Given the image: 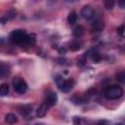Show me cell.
Here are the masks:
<instances>
[{"instance_id":"obj_1","label":"cell","mask_w":125,"mask_h":125,"mask_svg":"<svg viewBox=\"0 0 125 125\" xmlns=\"http://www.w3.org/2000/svg\"><path fill=\"white\" fill-rule=\"evenodd\" d=\"M27 35L24 30L21 29H16L12 31L10 34V39L14 44L17 45H23L27 43Z\"/></svg>"},{"instance_id":"obj_2","label":"cell","mask_w":125,"mask_h":125,"mask_svg":"<svg viewBox=\"0 0 125 125\" xmlns=\"http://www.w3.org/2000/svg\"><path fill=\"white\" fill-rule=\"evenodd\" d=\"M123 96V89L117 85L108 86L104 90V97L107 100H117Z\"/></svg>"},{"instance_id":"obj_3","label":"cell","mask_w":125,"mask_h":125,"mask_svg":"<svg viewBox=\"0 0 125 125\" xmlns=\"http://www.w3.org/2000/svg\"><path fill=\"white\" fill-rule=\"evenodd\" d=\"M56 82H57V85H58L59 89L62 92H64V93L69 92L75 84L73 79H63V77L62 75H58L56 77Z\"/></svg>"},{"instance_id":"obj_4","label":"cell","mask_w":125,"mask_h":125,"mask_svg":"<svg viewBox=\"0 0 125 125\" xmlns=\"http://www.w3.org/2000/svg\"><path fill=\"white\" fill-rule=\"evenodd\" d=\"M14 90L19 94H24L27 90V84L26 82L21 79V77H15L12 81Z\"/></svg>"},{"instance_id":"obj_5","label":"cell","mask_w":125,"mask_h":125,"mask_svg":"<svg viewBox=\"0 0 125 125\" xmlns=\"http://www.w3.org/2000/svg\"><path fill=\"white\" fill-rule=\"evenodd\" d=\"M57 101H58V96H57V94L54 93V92H50V93H48V94L45 96L44 101H43V104H44L48 108H50V107H52L53 105L56 104Z\"/></svg>"},{"instance_id":"obj_6","label":"cell","mask_w":125,"mask_h":125,"mask_svg":"<svg viewBox=\"0 0 125 125\" xmlns=\"http://www.w3.org/2000/svg\"><path fill=\"white\" fill-rule=\"evenodd\" d=\"M81 16L83 19L85 20H91L94 18L95 16V10L89 6V5H85L83 6V8L81 9Z\"/></svg>"},{"instance_id":"obj_7","label":"cell","mask_w":125,"mask_h":125,"mask_svg":"<svg viewBox=\"0 0 125 125\" xmlns=\"http://www.w3.org/2000/svg\"><path fill=\"white\" fill-rule=\"evenodd\" d=\"M104 27V22L102 19H96L94 20V21L92 22V28L96 31H100L103 30Z\"/></svg>"},{"instance_id":"obj_8","label":"cell","mask_w":125,"mask_h":125,"mask_svg":"<svg viewBox=\"0 0 125 125\" xmlns=\"http://www.w3.org/2000/svg\"><path fill=\"white\" fill-rule=\"evenodd\" d=\"M9 74V66L4 62H0V79Z\"/></svg>"},{"instance_id":"obj_9","label":"cell","mask_w":125,"mask_h":125,"mask_svg":"<svg viewBox=\"0 0 125 125\" xmlns=\"http://www.w3.org/2000/svg\"><path fill=\"white\" fill-rule=\"evenodd\" d=\"M77 19H78L77 14H76V12H74V11H73V12H70V13L68 14L67 21H68V23H69L70 25H73V24H75V23H76Z\"/></svg>"},{"instance_id":"obj_10","label":"cell","mask_w":125,"mask_h":125,"mask_svg":"<svg viewBox=\"0 0 125 125\" xmlns=\"http://www.w3.org/2000/svg\"><path fill=\"white\" fill-rule=\"evenodd\" d=\"M48 109H49V108H48L44 104H42L37 108V110H36V115H37L38 117H43V116L46 114V112H47Z\"/></svg>"},{"instance_id":"obj_11","label":"cell","mask_w":125,"mask_h":125,"mask_svg":"<svg viewBox=\"0 0 125 125\" xmlns=\"http://www.w3.org/2000/svg\"><path fill=\"white\" fill-rule=\"evenodd\" d=\"M5 122L8 123V124H15L18 122V118L15 114L13 113H8L5 117Z\"/></svg>"},{"instance_id":"obj_12","label":"cell","mask_w":125,"mask_h":125,"mask_svg":"<svg viewBox=\"0 0 125 125\" xmlns=\"http://www.w3.org/2000/svg\"><path fill=\"white\" fill-rule=\"evenodd\" d=\"M20 111L21 114L23 115H27L30 111H31V108H32V105L31 104H23V105H21L20 106Z\"/></svg>"},{"instance_id":"obj_13","label":"cell","mask_w":125,"mask_h":125,"mask_svg":"<svg viewBox=\"0 0 125 125\" xmlns=\"http://www.w3.org/2000/svg\"><path fill=\"white\" fill-rule=\"evenodd\" d=\"M15 16H16V12H15V11H10V12H9V13H8L6 16H4L2 19H0V22L5 23L7 21L14 19V18H15Z\"/></svg>"},{"instance_id":"obj_14","label":"cell","mask_w":125,"mask_h":125,"mask_svg":"<svg viewBox=\"0 0 125 125\" xmlns=\"http://www.w3.org/2000/svg\"><path fill=\"white\" fill-rule=\"evenodd\" d=\"M83 34H84V28H83V26L78 25V26H76V27L73 29V35H74L75 37L79 38V37H81Z\"/></svg>"},{"instance_id":"obj_15","label":"cell","mask_w":125,"mask_h":125,"mask_svg":"<svg viewBox=\"0 0 125 125\" xmlns=\"http://www.w3.org/2000/svg\"><path fill=\"white\" fill-rule=\"evenodd\" d=\"M9 93V86L8 84H2L0 86V96H6Z\"/></svg>"},{"instance_id":"obj_16","label":"cell","mask_w":125,"mask_h":125,"mask_svg":"<svg viewBox=\"0 0 125 125\" xmlns=\"http://www.w3.org/2000/svg\"><path fill=\"white\" fill-rule=\"evenodd\" d=\"M81 48V43L78 42V41H75V42H72L70 44V50L72 51H77Z\"/></svg>"},{"instance_id":"obj_17","label":"cell","mask_w":125,"mask_h":125,"mask_svg":"<svg viewBox=\"0 0 125 125\" xmlns=\"http://www.w3.org/2000/svg\"><path fill=\"white\" fill-rule=\"evenodd\" d=\"M36 42V37L34 34H28L27 35V44H34Z\"/></svg>"},{"instance_id":"obj_18","label":"cell","mask_w":125,"mask_h":125,"mask_svg":"<svg viewBox=\"0 0 125 125\" xmlns=\"http://www.w3.org/2000/svg\"><path fill=\"white\" fill-rule=\"evenodd\" d=\"M117 80L121 83V84H123V83H125V73L122 71V72H120V73H118L117 74Z\"/></svg>"},{"instance_id":"obj_19","label":"cell","mask_w":125,"mask_h":125,"mask_svg":"<svg viewBox=\"0 0 125 125\" xmlns=\"http://www.w3.org/2000/svg\"><path fill=\"white\" fill-rule=\"evenodd\" d=\"M113 6H114V2H113L112 0H106V1L104 2V7H105L106 9H112Z\"/></svg>"},{"instance_id":"obj_20","label":"cell","mask_w":125,"mask_h":125,"mask_svg":"<svg viewBox=\"0 0 125 125\" xmlns=\"http://www.w3.org/2000/svg\"><path fill=\"white\" fill-rule=\"evenodd\" d=\"M124 29H125V26H124V24L120 25V26L117 28V32H118V34H119L121 37H123V36H124Z\"/></svg>"},{"instance_id":"obj_21","label":"cell","mask_w":125,"mask_h":125,"mask_svg":"<svg viewBox=\"0 0 125 125\" xmlns=\"http://www.w3.org/2000/svg\"><path fill=\"white\" fill-rule=\"evenodd\" d=\"M96 125H110L107 120H100Z\"/></svg>"},{"instance_id":"obj_22","label":"cell","mask_w":125,"mask_h":125,"mask_svg":"<svg viewBox=\"0 0 125 125\" xmlns=\"http://www.w3.org/2000/svg\"><path fill=\"white\" fill-rule=\"evenodd\" d=\"M119 5H120V7H121V8H124L125 3H124V2H119Z\"/></svg>"},{"instance_id":"obj_23","label":"cell","mask_w":125,"mask_h":125,"mask_svg":"<svg viewBox=\"0 0 125 125\" xmlns=\"http://www.w3.org/2000/svg\"><path fill=\"white\" fill-rule=\"evenodd\" d=\"M116 125H123L122 123H118V124H116Z\"/></svg>"},{"instance_id":"obj_24","label":"cell","mask_w":125,"mask_h":125,"mask_svg":"<svg viewBox=\"0 0 125 125\" xmlns=\"http://www.w3.org/2000/svg\"><path fill=\"white\" fill-rule=\"evenodd\" d=\"M35 125H42V124H35Z\"/></svg>"}]
</instances>
